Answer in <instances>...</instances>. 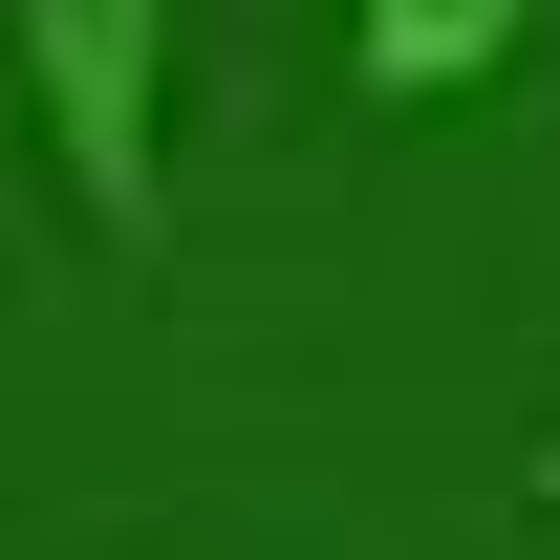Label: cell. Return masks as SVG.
Masks as SVG:
<instances>
[{
  "label": "cell",
  "mask_w": 560,
  "mask_h": 560,
  "mask_svg": "<svg viewBox=\"0 0 560 560\" xmlns=\"http://www.w3.org/2000/svg\"><path fill=\"white\" fill-rule=\"evenodd\" d=\"M0 66L44 108V173L108 259L173 237V0H0Z\"/></svg>",
  "instance_id": "obj_1"
},
{
  "label": "cell",
  "mask_w": 560,
  "mask_h": 560,
  "mask_svg": "<svg viewBox=\"0 0 560 560\" xmlns=\"http://www.w3.org/2000/svg\"><path fill=\"white\" fill-rule=\"evenodd\" d=\"M517 22L539 0H346V66H366V108H453L517 66Z\"/></svg>",
  "instance_id": "obj_2"
}]
</instances>
